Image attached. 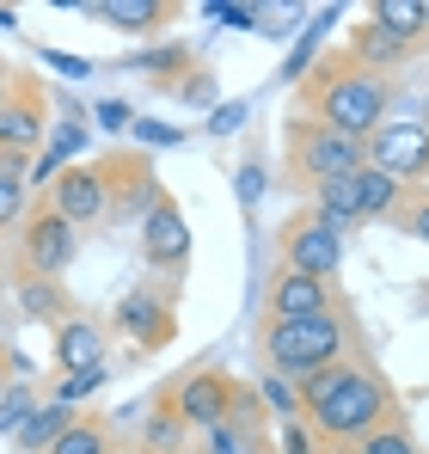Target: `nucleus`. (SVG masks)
Returning a JSON list of instances; mask_svg holds the SVG:
<instances>
[{
	"label": "nucleus",
	"mask_w": 429,
	"mask_h": 454,
	"mask_svg": "<svg viewBox=\"0 0 429 454\" xmlns=\"http://www.w3.org/2000/svg\"><path fill=\"white\" fill-rule=\"evenodd\" d=\"M92 12L105 25H117V31H153V25H166V0H98Z\"/></svg>",
	"instance_id": "6ab92c4d"
},
{
	"label": "nucleus",
	"mask_w": 429,
	"mask_h": 454,
	"mask_svg": "<svg viewBox=\"0 0 429 454\" xmlns=\"http://www.w3.org/2000/svg\"><path fill=\"white\" fill-rule=\"evenodd\" d=\"M12 25H19V12H12V6H0V31H12Z\"/></svg>",
	"instance_id": "a19ab883"
},
{
	"label": "nucleus",
	"mask_w": 429,
	"mask_h": 454,
	"mask_svg": "<svg viewBox=\"0 0 429 454\" xmlns=\"http://www.w3.org/2000/svg\"><path fill=\"white\" fill-rule=\"evenodd\" d=\"M338 19V6H325V12H313L307 19V31H300V43L288 50V68H283V80H300V74H313V56H319V31Z\"/></svg>",
	"instance_id": "5701e85b"
},
{
	"label": "nucleus",
	"mask_w": 429,
	"mask_h": 454,
	"mask_svg": "<svg viewBox=\"0 0 429 454\" xmlns=\"http://www.w3.org/2000/svg\"><path fill=\"white\" fill-rule=\"evenodd\" d=\"M362 148H368V166H374V172H386V178H399V184L429 178V129L424 123H380Z\"/></svg>",
	"instance_id": "423d86ee"
},
{
	"label": "nucleus",
	"mask_w": 429,
	"mask_h": 454,
	"mask_svg": "<svg viewBox=\"0 0 429 454\" xmlns=\"http://www.w3.org/2000/svg\"><path fill=\"white\" fill-rule=\"evenodd\" d=\"M405 227H411V233H417V239L429 246V191L417 197V203H411V209H405Z\"/></svg>",
	"instance_id": "4c0bfd02"
},
{
	"label": "nucleus",
	"mask_w": 429,
	"mask_h": 454,
	"mask_svg": "<svg viewBox=\"0 0 429 454\" xmlns=\"http://www.w3.org/2000/svg\"><path fill=\"white\" fill-rule=\"evenodd\" d=\"M209 12L221 19V25H252V19H258V6H227V0H214Z\"/></svg>",
	"instance_id": "58836bf2"
},
{
	"label": "nucleus",
	"mask_w": 429,
	"mask_h": 454,
	"mask_svg": "<svg viewBox=\"0 0 429 454\" xmlns=\"http://www.w3.org/2000/svg\"><path fill=\"white\" fill-rule=\"evenodd\" d=\"M43 92L31 86V80H19L12 92H6V105H0V172L6 178H25L31 172V153L43 142Z\"/></svg>",
	"instance_id": "39448f33"
},
{
	"label": "nucleus",
	"mask_w": 429,
	"mask_h": 454,
	"mask_svg": "<svg viewBox=\"0 0 429 454\" xmlns=\"http://www.w3.org/2000/svg\"><path fill=\"white\" fill-rule=\"evenodd\" d=\"M405 50H411V43H399V37H386V31L362 25V31H356V56H350V62H362V68H374V74H380V68H386V62H399Z\"/></svg>",
	"instance_id": "b1692460"
},
{
	"label": "nucleus",
	"mask_w": 429,
	"mask_h": 454,
	"mask_svg": "<svg viewBox=\"0 0 429 454\" xmlns=\"http://www.w3.org/2000/svg\"><path fill=\"white\" fill-rule=\"evenodd\" d=\"M405 203V184L374 172V166H356V215H393Z\"/></svg>",
	"instance_id": "a211bd4d"
},
{
	"label": "nucleus",
	"mask_w": 429,
	"mask_h": 454,
	"mask_svg": "<svg viewBox=\"0 0 429 454\" xmlns=\"http://www.w3.org/2000/svg\"><path fill=\"white\" fill-rule=\"evenodd\" d=\"M424 31H429V0H424Z\"/></svg>",
	"instance_id": "37998d69"
},
{
	"label": "nucleus",
	"mask_w": 429,
	"mask_h": 454,
	"mask_svg": "<svg viewBox=\"0 0 429 454\" xmlns=\"http://www.w3.org/2000/svg\"><path fill=\"white\" fill-rule=\"evenodd\" d=\"M288 142H294V172H300L307 184L350 178L356 166H368V148H362V142L338 136V129H325V123H313V117H300V123L288 129Z\"/></svg>",
	"instance_id": "20e7f679"
},
{
	"label": "nucleus",
	"mask_w": 429,
	"mask_h": 454,
	"mask_svg": "<svg viewBox=\"0 0 429 454\" xmlns=\"http://www.w3.org/2000/svg\"><path fill=\"white\" fill-rule=\"evenodd\" d=\"M142 252H147V264H160V270H178L191 258V222H184V209L172 197H160L142 215Z\"/></svg>",
	"instance_id": "9d476101"
},
{
	"label": "nucleus",
	"mask_w": 429,
	"mask_h": 454,
	"mask_svg": "<svg viewBox=\"0 0 429 454\" xmlns=\"http://www.w3.org/2000/svg\"><path fill=\"white\" fill-rule=\"evenodd\" d=\"M386 80L362 62H319L313 68V123L350 136V142H368L380 123H386Z\"/></svg>",
	"instance_id": "f03ea898"
},
{
	"label": "nucleus",
	"mask_w": 429,
	"mask_h": 454,
	"mask_svg": "<svg viewBox=\"0 0 429 454\" xmlns=\"http://www.w3.org/2000/svg\"><path fill=\"white\" fill-rule=\"evenodd\" d=\"M172 68H184V50H178V43H172V50H147V56H136V62H129V74H172Z\"/></svg>",
	"instance_id": "c756f323"
},
{
	"label": "nucleus",
	"mask_w": 429,
	"mask_h": 454,
	"mask_svg": "<svg viewBox=\"0 0 429 454\" xmlns=\"http://www.w3.org/2000/svg\"><path fill=\"white\" fill-rule=\"evenodd\" d=\"M350 344H356V325H350L344 307L313 313V319H270V332H264L270 375H283V380H307L319 369H332V363H344Z\"/></svg>",
	"instance_id": "7ed1b4c3"
},
{
	"label": "nucleus",
	"mask_w": 429,
	"mask_h": 454,
	"mask_svg": "<svg viewBox=\"0 0 429 454\" xmlns=\"http://www.w3.org/2000/svg\"><path fill=\"white\" fill-rule=\"evenodd\" d=\"M332 283H319V277H294L283 270L277 283H270V319H313V313H332Z\"/></svg>",
	"instance_id": "ddd939ff"
},
{
	"label": "nucleus",
	"mask_w": 429,
	"mask_h": 454,
	"mask_svg": "<svg viewBox=\"0 0 429 454\" xmlns=\"http://www.w3.org/2000/svg\"><path fill=\"white\" fill-rule=\"evenodd\" d=\"M19 307H25L31 319H68V301H62V289H56L50 277H25V283H19Z\"/></svg>",
	"instance_id": "4be33fe9"
},
{
	"label": "nucleus",
	"mask_w": 429,
	"mask_h": 454,
	"mask_svg": "<svg viewBox=\"0 0 429 454\" xmlns=\"http://www.w3.org/2000/svg\"><path fill=\"white\" fill-rule=\"evenodd\" d=\"M68 424H74V411L50 399V405H37V411H31V418L19 424V436H12V442H19L25 454H50V442H56V436H62Z\"/></svg>",
	"instance_id": "f3484780"
},
{
	"label": "nucleus",
	"mask_w": 429,
	"mask_h": 454,
	"mask_svg": "<svg viewBox=\"0 0 429 454\" xmlns=\"http://www.w3.org/2000/svg\"><path fill=\"white\" fill-rule=\"evenodd\" d=\"M19 233H25V270L31 277H62L74 264V252H80V227H68L56 209H31L25 222H19Z\"/></svg>",
	"instance_id": "0eeeda50"
},
{
	"label": "nucleus",
	"mask_w": 429,
	"mask_h": 454,
	"mask_svg": "<svg viewBox=\"0 0 429 454\" xmlns=\"http://www.w3.org/2000/svg\"><path fill=\"white\" fill-rule=\"evenodd\" d=\"M368 25L386 31V37H399V43H417L424 37V0H374Z\"/></svg>",
	"instance_id": "dca6fc26"
},
{
	"label": "nucleus",
	"mask_w": 429,
	"mask_h": 454,
	"mask_svg": "<svg viewBox=\"0 0 429 454\" xmlns=\"http://www.w3.org/2000/svg\"><path fill=\"white\" fill-rule=\"evenodd\" d=\"M74 153H86V123H62V129H56V142H50V148L37 153L31 178H37V184H56V172L68 166Z\"/></svg>",
	"instance_id": "aec40b11"
},
{
	"label": "nucleus",
	"mask_w": 429,
	"mask_h": 454,
	"mask_svg": "<svg viewBox=\"0 0 429 454\" xmlns=\"http://www.w3.org/2000/svg\"><path fill=\"white\" fill-rule=\"evenodd\" d=\"M50 454H111V430L98 418H74L68 430L50 442Z\"/></svg>",
	"instance_id": "412c9836"
},
{
	"label": "nucleus",
	"mask_w": 429,
	"mask_h": 454,
	"mask_svg": "<svg viewBox=\"0 0 429 454\" xmlns=\"http://www.w3.org/2000/svg\"><path fill=\"white\" fill-rule=\"evenodd\" d=\"M233 380L227 375H214V369H197V375L178 387V424H197V430H214V424H227L233 418Z\"/></svg>",
	"instance_id": "9b49d317"
},
{
	"label": "nucleus",
	"mask_w": 429,
	"mask_h": 454,
	"mask_svg": "<svg viewBox=\"0 0 429 454\" xmlns=\"http://www.w3.org/2000/svg\"><path fill=\"white\" fill-rule=\"evenodd\" d=\"M356 454H424V449H417V442H411V430H405V424L393 418V424H380L374 436H362Z\"/></svg>",
	"instance_id": "393cba45"
},
{
	"label": "nucleus",
	"mask_w": 429,
	"mask_h": 454,
	"mask_svg": "<svg viewBox=\"0 0 429 454\" xmlns=\"http://www.w3.org/2000/svg\"><path fill=\"white\" fill-rule=\"evenodd\" d=\"M178 98H184V105H209V111H214V80L209 74H191L184 86H178Z\"/></svg>",
	"instance_id": "c9c22d12"
},
{
	"label": "nucleus",
	"mask_w": 429,
	"mask_h": 454,
	"mask_svg": "<svg viewBox=\"0 0 429 454\" xmlns=\"http://www.w3.org/2000/svg\"><path fill=\"white\" fill-rule=\"evenodd\" d=\"M92 117H98V129H129V123H136V117H129V105H123V98H105V105H98V111H92Z\"/></svg>",
	"instance_id": "f704fd0d"
},
{
	"label": "nucleus",
	"mask_w": 429,
	"mask_h": 454,
	"mask_svg": "<svg viewBox=\"0 0 429 454\" xmlns=\"http://www.w3.org/2000/svg\"><path fill=\"white\" fill-rule=\"evenodd\" d=\"M160 197H166V191L153 184L147 160H129V166H123V160H111V209H117L123 222H142Z\"/></svg>",
	"instance_id": "4468645a"
},
{
	"label": "nucleus",
	"mask_w": 429,
	"mask_h": 454,
	"mask_svg": "<svg viewBox=\"0 0 429 454\" xmlns=\"http://www.w3.org/2000/svg\"><path fill=\"white\" fill-rule=\"evenodd\" d=\"M246 123V98H233V105H214L209 111V136H233Z\"/></svg>",
	"instance_id": "2f4dec72"
},
{
	"label": "nucleus",
	"mask_w": 429,
	"mask_h": 454,
	"mask_svg": "<svg viewBox=\"0 0 429 454\" xmlns=\"http://www.w3.org/2000/svg\"><path fill=\"white\" fill-rule=\"evenodd\" d=\"M300 393V418H307V436L332 442V449H356L362 436H374L380 424L399 418V393L380 369H368L356 356L319 369V375L294 380Z\"/></svg>",
	"instance_id": "f257e3e1"
},
{
	"label": "nucleus",
	"mask_w": 429,
	"mask_h": 454,
	"mask_svg": "<svg viewBox=\"0 0 429 454\" xmlns=\"http://www.w3.org/2000/svg\"><path fill=\"white\" fill-rule=\"evenodd\" d=\"M19 222H25V178L0 172V227H19Z\"/></svg>",
	"instance_id": "c85d7f7f"
},
{
	"label": "nucleus",
	"mask_w": 429,
	"mask_h": 454,
	"mask_svg": "<svg viewBox=\"0 0 429 454\" xmlns=\"http://www.w3.org/2000/svg\"><path fill=\"white\" fill-rule=\"evenodd\" d=\"M50 209H56L68 227L105 222V215H111V166H68V172H56Z\"/></svg>",
	"instance_id": "6e6552de"
},
{
	"label": "nucleus",
	"mask_w": 429,
	"mask_h": 454,
	"mask_svg": "<svg viewBox=\"0 0 429 454\" xmlns=\"http://www.w3.org/2000/svg\"><path fill=\"white\" fill-rule=\"evenodd\" d=\"M43 62H50L56 74H68V80H86V74H92V62H86V56H68V50H43Z\"/></svg>",
	"instance_id": "473e14b6"
},
{
	"label": "nucleus",
	"mask_w": 429,
	"mask_h": 454,
	"mask_svg": "<svg viewBox=\"0 0 429 454\" xmlns=\"http://www.w3.org/2000/svg\"><path fill=\"white\" fill-rule=\"evenodd\" d=\"M129 136L147 142V148H178V142H184V129H178V123H153V117H136V123H129Z\"/></svg>",
	"instance_id": "bb28decb"
},
{
	"label": "nucleus",
	"mask_w": 429,
	"mask_h": 454,
	"mask_svg": "<svg viewBox=\"0 0 429 454\" xmlns=\"http://www.w3.org/2000/svg\"><path fill=\"white\" fill-rule=\"evenodd\" d=\"M117 325H123L142 350H160V344L178 332L172 301H166V295H147V289H136V295H123V301H117Z\"/></svg>",
	"instance_id": "f8f14e48"
},
{
	"label": "nucleus",
	"mask_w": 429,
	"mask_h": 454,
	"mask_svg": "<svg viewBox=\"0 0 429 454\" xmlns=\"http://www.w3.org/2000/svg\"><path fill=\"white\" fill-rule=\"evenodd\" d=\"M277 436H283V454H313V436H307V424H283Z\"/></svg>",
	"instance_id": "e433bc0d"
},
{
	"label": "nucleus",
	"mask_w": 429,
	"mask_h": 454,
	"mask_svg": "<svg viewBox=\"0 0 429 454\" xmlns=\"http://www.w3.org/2000/svg\"><path fill=\"white\" fill-rule=\"evenodd\" d=\"M0 332H6V313H0Z\"/></svg>",
	"instance_id": "c03bdc74"
},
{
	"label": "nucleus",
	"mask_w": 429,
	"mask_h": 454,
	"mask_svg": "<svg viewBox=\"0 0 429 454\" xmlns=\"http://www.w3.org/2000/svg\"><path fill=\"white\" fill-rule=\"evenodd\" d=\"M37 405H31V387H12V393H0V436H19V424L31 418Z\"/></svg>",
	"instance_id": "a878e982"
},
{
	"label": "nucleus",
	"mask_w": 429,
	"mask_h": 454,
	"mask_svg": "<svg viewBox=\"0 0 429 454\" xmlns=\"http://www.w3.org/2000/svg\"><path fill=\"white\" fill-rule=\"evenodd\" d=\"M178 442V430H172V418H153V449H172Z\"/></svg>",
	"instance_id": "ea45409f"
},
{
	"label": "nucleus",
	"mask_w": 429,
	"mask_h": 454,
	"mask_svg": "<svg viewBox=\"0 0 429 454\" xmlns=\"http://www.w3.org/2000/svg\"><path fill=\"white\" fill-rule=\"evenodd\" d=\"M6 92H12V80H6V68H0V105H6Z\"/></svg>",
	"instance_id": "79ce46f5"
},
{
	"label": "nucleus",
	"mask_w": 429,
	"mask_h": 454,
	"mask_svg": "<svg viewBox=\"0 0 429 454\" xmlns=\"http://www.w3.org/2000/svg\"><path fill=\"white\" fill-rule=\"evenodd\" d=\"M105 375H111V369H92V375H62V387H56V405H80V399H86V393H98V387H105Z\"/></svg>",
	"instance_id": "cd10ccee"
},
{
	"label": "nucleus",
	"mask_w": 429,
	"mask_h": 454,
	"mask_svg": "<svg viewBox=\"0 0 429 454\" xmlns=\"http://www.w3.org/2000/svg\"><path fill=\"white\" fill-rule=\"evenodd\" d=\"M338 264H344V239L319 222V215H294V222H288V233H283V270L332 283Z\"/></svg>",
	"instance_id": "1a4fd4ad"
},
{
	"label": "nucleus",
	"mask_w": 429,
	"mask_h": 454,
	"mask_svg": "<svg viewBox=\"0 0 429 454\" xmlns=\"http://www.w3.org/2000/svg\"><path fill=\"white\" fill-rule=\"evenodd\" d=\"M264 399H270V405H277V411H283L288 424H294V411H300V393H294V380L270 375V380H264Z\"/></svg>",
	"instance_id": "7c9ffc66"
},
{
	"label": "nucleus",
	"mask_w": 429,
	"mask_h": 454,
	"mask_svg": "<svg viewBox=\"0 0 429 454\" xmlns=\"http://www.w3.org/2000/svg\"><path fill=\"white\" fill-rule=\"evenodd\" d=\"M239 203H246V209L264 203V166H239Z\"/></svg>",
	"instance_id": "72a5a7b5"
},
{
	"label": "nucleus",
	"mask_w": 429,
	"mask_h": 454,
	"mask_svg": "<svg viewBox=\"0 0 429 454\" xmlns=\"http://www.w3.org/2000/svg\"><path fill=\"white\" fill-rule=\"evenodd\" d=\"M111 454H117V449H111Z\"/></svg>",
	"instance_id": "a18cd8bd"
},
{
	"label": "nucleus",
	"mask_w": 429,
	"mask_h": 454,
	"mask_svg": "<svg viewBox=\"0 0 429 454\" xmlns=\"http://www.w3.org/2000/svg\"><path fill=\"white\" fill-rule=\"evenodd\" d=\"M56 363H62L68 375L105 369V332H98L92 319H62V325H56Z\"/></svg>",
	"instance_id": "2eb2a0df"
}]
</instances>
